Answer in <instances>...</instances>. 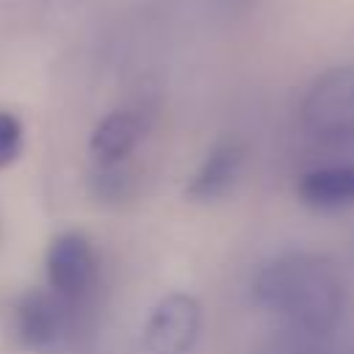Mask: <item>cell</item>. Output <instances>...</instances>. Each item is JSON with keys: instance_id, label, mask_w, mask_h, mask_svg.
I'll use <instances>...</instances> for the list:
<instances>
[{"instance_id": "cell-3", "label": "cell", "mask_w": 354, "mask_h": 354, "mask_svg": "<svg viewBox=\"0 0 354 354\" xmlns=\"http://www.w3.org/2000/svg\"><path fill=\"white\" fill-rule=\"evenodd\" d=\"M47 288L69 307L83 304L97 285V254L86 232L64 230L58 232L44 254Z\"/></svg>"}, {"instance_id": "cell-4", "label": "cell", "mask_w": 354, "mask_h": 354, "mask_svg": "<svg viewBox=\"0 0 354 354\" xmlns=\"http://www.w3.org/2000/svg\"><path fill=\"white\" fill-rule=\"evenodd\" d=\"M202 329V304L196 296L171 290L160 296L144 321L147 354H188Z\"/></svg>"}, {"instance_id": "cell-6", "label": "cell", "mask_w": 354, "mask_h": 354, "mask_svg": "<svg viewBox=\"0 0 354 354\" xmlns=\"http://www.w3.org/2000/svg\"><path fill=\"white\" fill-rule=\"evenodd\" d=\"M243 160H246V149L238 138L216 141L205 152L199 166L191 171L188 183H185V199H191V202H216V199H221L238 183V177L243 171Z\"/></svg>"}, {"instance_id": "cell-11", "label": "cell", "mask_w": 354, "mask_h": 354, "mask_svg": "<svg viewBox=\"0 0 354 354\" xmlns=\"http://www.w3.org/2000/svg\"><path fill=\"white\" fill-rule=\"evenodd\" d=\"M22 152V122L11 111H0V169L11 166Z\"/></svg>"}, {"instance_id": "cell-1", "label": "cell", "mask_w": 354, "mask_h": 354, "mask_svg": "<svg viewBox=\"0 0 354 354\" xmlns=\"http://www.w3.org/2000/svg\"><path fill=\"white\" fill-rule=\"evenodd\" d=\"M252 299L279 326L326 337L343 318L346 282L326 254L282 252L257 268Z\"/></svg>"}, {"instance_id": "cell-7", "label": "cell", "mask_w": 354, "mask_h": 354, "mask_svg": "<svg viewBox=\"0 0 354 354\" xmlns=\"http://www.w3.org/2000/svg\"><path fill=\"white\" fill-rule=\"evenodd\" d=\"M296 196L310 210H343L354 205V163H329L304 171L296 183Z\"/></svg>"}, {"instance_id": "cell-2", "label": "cell", "mask_w": 354, "mask_h": 354, "mask_svg": "<svg viewBox=\"0 0 354 354\" xmlns=\"http://www.w3.org/2000/svg\"><path fill=\"white\" fill-rule=\"evenodd\" d=\"M304 133L326 147L354 141V66H332L321 72L301 100Z\"/></svg>"}, {"instance_id": "cell-9", "label": "cell", "mask_w": 354, "mask_h": 354, "mask_svg": "<svg viewBox=\"0 0 354 354\" xmlns=\"http://www.w3.org/2000/svg\"><path fill=\"white\" fill-rule=\"evenodd\" d=\"M91 191L102 202H122L133 191V171L124 163L94 166V171H91Z\"/></svg>"}, {"instance_id": "cell-8", "label": "cell", "mask_w": 354, "mask_h": 354, "mask_svg": "<svg viewBox=\"0 0 354 354\" xmlns=\"http://www.w3.org/2000/svg\"><path fill=\"white\" fill-rule=\"evenodd\" d=\"M144 136V124L141 116L119 108L105 113L88 138V152L94 158V166H111V163H127V158L133 155V149L138 147Z\"/></svg>"}, {"instance_id": "cell-10", "label": "cell", "mask_w": 354, "mask_h": 354, "mask_svg": "<svg viewBox=\"0 0 354 354\" xmlns=\"http://www.w3.org/2000/svg\"><path fill=\"white\" fill-rule=\"evenodd\" d=\"M249 354H324V337L279 326L274 337L263 340Z\"/></svg>"}, {"instance_id": "cell-5", "label": "cell", "mask_w": 354, "mask_h": 354, "mask_svg": "<svg viewBox=\"0 0 354 354\" xmlns=\"http://www.w3.org/2000/svg\"><path fill=\"white\" fill-rule=\"evenodd\" d=\"M72 310L50 288H30L14 304V332L25 348L53 351L72 329Z\"/></svg>"}]
</instances>
